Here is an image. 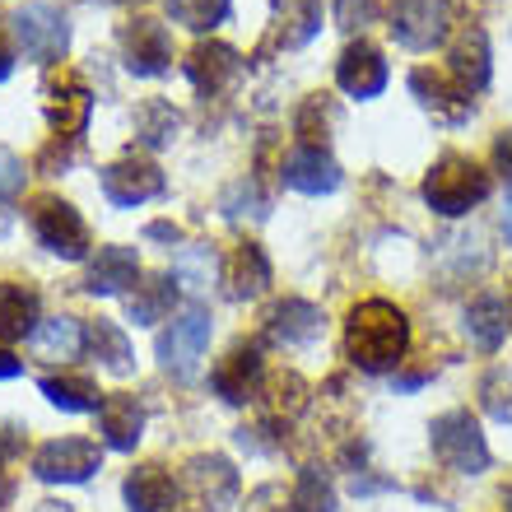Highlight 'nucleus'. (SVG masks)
<instances>
[{
    "instance_id": "36",
    "label": "nucleus",
    "mask_w": 512,
    "mask_h": 512,
    "mask_svg": "<svg viewBox=\"0 0 512 512\" xmlns=\"http://www.w3.org/2000/svg\"><path fill=\"white\" fill-rule=\"evenodd\" d=\"M480 405L499 424H512V373L508 368H489L485 378H480Z\"/></svg>"
},
{
    "instance_id": "27",
    "label": "nucleus",
    "mask_w": 512,
    "mask_h": 512,
    "mask_svg": "<svg viewBox=\"0 0 512 512\" xmlns=\"http://www.w3.org/2000/svg\"><path fill=\"white\" fill-rule=\"evenodd\" d=\"M38 331V294L28 284H0V340H24Z\"/></svg>"
},
{
    "instance_id": "30",
    "label": "nucleus",
    "mask_w": 512,
    "mask_h": 512,
    "mask_svg": "<svg viewBox=\"0 0 512 512\" xmlns=\"http://www.w3.org/2000/svg\"><path fill=\"white\" fill-rule=\"evenodd\" d=\"M466 331H471V340L485 354L499 350L503 336H508V308H503V298H494V294L475 298L471 308H466Z\"/></svg>"
},
{
    "instance_id": "8",
    "label": "nucleus",
    "mask_w": 512,
    "mask_h": 512,
    "mask_svg": "<svg viewBox=\"0 0 512 512\" xmlns=\"http://www.w3.org/2000/svg\"><path fill=\"white\" fill-rule=\"evenodd\" d=\"M103 466V452L89 438H52L33 452V475L47 485H84Z\"/></svg>"
},
{
    "instance_id": "22",
    "label": "nucleus",
    "mask_w": 512,
    "mask_h": 512,
    "mask_svg": "<svg viewBox=\"0 0 512 512\" xmlns=\"http://www.w3.org/2000/svg\"><path fill=\"white\" fill-rule=\"evenodd\" d=\"M140 280V256H135V247H98V256L89 261V275H84V289L89 294H126L131 284Z\"/></svg>"
},
{
    "instance_id": "20",
    "label": "nucleus",
    "mask_w": 512,
    "mask_h": 512,
    "mask_svg": "<svg viewBox=\"0 0 512 512\" xmlns=\"http://www.w3.org/2000/svg\"><path fill=\"white\" fill-rule=\"evenodd\" d=\"M284 187L303 191V196H326V191L340 187V163L326 154V149H312V145H294L289 159H284Z\"/></svg>"
},
{
    "instance_id": "9",
    "label": "nucleus",
    "mask_w": 512,
    "mask_h": 512,
    "mask_svg": "<svg viewBox=\"0 0 512 512\" xmlns=\"http://www.w3.org/2000/svg\"><path fill=\"white\" fill-rule=\"evenodd\" d=\"M122 56H126V70L140 75V80L168 75V70H173V38H168V24L149 19V14H135L131 24L122 28Z\"/></svg>"
},
{
    "instance_id": "44",
    "label": "nucleus",
    "mask_w": 512,
    "mask_h": 512,
    "mask_svg": "<svg viewBox=\"0 0 512 512\" xmlns=\"http://www.w3.org/2000/svg\"><path fill=\"white\" fill-rule=\"evenodd\" d=\"M10 70H14V56H10V47L0 42V80H10Z\"/></svg>"
},
{
    "instance_id": "1",
    "label": "nucleus",
    "mask_w": 512,
    "mask_h": 512,
    "mask_svg": "<svg viewBox=\"0 0 512 512\" xmlns=\"http://www.w3.org/2000/svg\"><path fill=\"white\" fill-rule=\"evenodd\" d=\"M410 350V322L387 298H364L345 317V359L364 373H391L401 368Z\"/></svg>"
},
{
    "instance_id": "5",
    "label": "nucleus",
    "mask_w": 512,
    "mask_h": 512,
    "mask_svg": "<svg viewBox=\"0 0 512 512\" xmlns=\"http://www.w3.org/2000/svg\"><path fill=\"white\" fill-rule=\"evenodd\" d=\"M10 33H14V42H19V52H24L28 61H38V66H56L70 47L66 14L56 10V5H42V0L19 5V10L10 14Z\"/></svg>"
},
{
    "instance_id": "25",
    "label": "nucleus",
    "mask_w": 512,
    "mask_h": 512,
    "mask_svg": "<svg viewBox=\"0 0 512 512\" xmlns=\"http://www.w3.org/2000/svg\"><path fill=\"white\" fill-rule=\"evenodd\" d=\"M28 340H33V354H38L42 364H70V359L84 350V326L61 312V317L38 322V331H33Z\"/></svg>"
},
{
    "instance_id": "11",
    "label": "nucleus",
    "mask_w": 512,
    "mask_h": 512,
    "mask_svg": "<svg viewBox=\"0 0 512 512\" xmlns=\"http://www.w3.org/2000/svg\"><path fill=\"white\" fill-rule=\"evenodd\" d=\"M182 485L201 512H224L238 503V471H233L229 457H219V452H201V457H191L182 466Z\"/></svg>"
},
{
    "instance_id": "28",
    "label": "nucleus",
    "mask_w": 512,
    "mask_h": 512,
    "mask_svg": "<svg viewBox=\"0 0 512 512\" xmlns=\"http://www.w3.org/2000/svg\"><path fill=\"white\" fill-rule=\"evenodd\" d=\"M182 131V117L168 98H145L140 108H135V145L145 149H168Z\"/></svg>"
},
{
    "instance_id": "38",
    "label": "nucleus",
    "mask_w": 512,
    "mask_h": 512,
    "mask_svg": "<svg viewBox=\"0 0 512 512\" xmlns=\"http://www.w3.org/2000/svg\"><path fill=\"white\" fill-rule=\"evenodd\" d=\"M24 159L14 154V149L0 145V201H10V196H19L24 191Z\"/></svg>"
},
{
    "instance_id": "42",
    "label": "nucleus",
    "mask_w": 512,
    "mask_h": 512,
    "mask_svg": "<svg viewBox=\"0 0 512 512\" xmlns=\"http://www.w3.org/2000/svg\"><path fill=\"white\" fill-rule=\"evenodd\" d=\"M19 373H24V364H19V359H14L10 350H0V382H10V378H19Z\"/></svg>"
},
{
    "instance_id": "47",
    "label": "nucleus",
    "mask_w": 512,
    "mask_h": 512,
    "mask_svg": "<svg viewBox=\"0 0 512 512\" xmlns=\"http://www.w3.org/2000/svg\"><path fill=\"white\" fill-rule=\"evenodd\" d=\"M503 503H508V512H512V485H508V494H503Z\"/></svg>"
},
{
    "instance_id": "2",
    "label": "nucleus",
    "mask_w": 512,
    "mask_h": 512,
    "mask_svg": "<svg viewBox=\"0 0 512 512\" xmlns=\"http://www.w3.org/2000/svg\"><path fill=\"white\" fill-rule=\"evenodd\" d=\"M489 191H494V177L471 154H443L429 168V177H424V201H429L433 215H443V219L471 215Z\"/></svg>"
},
{
    "instance_id": "21",
    "label": "nucleus",
    "mask_w": 512,
    "mask_h": 512,
    "mask_svg": "<svg viewBox=\"0 0 512 512\" xmlns=\"http://www.w3.org/2000/svg\"><path fill=\"white\" fill-rule=\"evenodd\" d=\"M447 75L461 84V89H471L480 94L489 84V38L480 24H466L452 42V52H447Z\"/></svg>"
},
{
    "instance_id": "40",
    "label": "nucleus",
    "mask_w": 512,
    "mask_h": 512,
    "mask_svg": "<svg viewBox=\"0 0 512 512\" xmlns=\"http://www.w3.org/2000/svg\"><path fill=\"white\" fill-rule=\"evenodd\" d=\"M494 168L512 182V131H499L494 135Z\"/></svg>"
},
{
    "instance_id": "23",
    "label": "nucleus",
    "mask_w": 512,
    "mask_h": 512,
    "mask_svg": "<svg viewBox=\"0 0 512 512\" xmlns=\"http://www.w3.org/2000/svg\"><path fill=\"white\" fill-rule=\"evenodd\" d=\"M126 508L131 512H173L177 508V485H173V475L163 471V466H135L131 475H126Z\"/></svg>"
},
{
    "instance_id": "41",
    "label": "nucleus",
    "mask_w": 512,
    "mask_h": 512,
    "mask_svg": "<svg viewBox=\"0 0 512 512\" xmlns=\"http://www.w3.org/2000/svg\"><path fill=\"white\" fill-rule=\"evenodd\" d=\"M145 238H159V243H177V238H182V229H177V224H149Z\"/></svg>"
},
{
    "instance_id": "7",
    "label": "nucleus",
    "mask_w": 512,
    "mask_h": 512,
    "mask_svg": "<svg viewBox=\"0 0 512 512\" xmlns=\"http://www.w3.org/2000/svg\"><path fill=\"white\" fill-rule=\"evenodd\" d=\"M391 33L410 52H433L452 33L447 0H391Z\"/></svg>"
},
{
    "instance_id": "16",
    "label": "nucleus",
    "mask_w": 512,
    "mask_h": 512,
    "mask_svg": "<svg viewBox=\"0 0 512 512\" xmlns=\"http://www.w3.org/2000/svg\"><path fill=\"white\" fill-rule=\"evenodd\" d=\"M322 308L317 303H308V298H284V303H275L266 317V336L275 340V345H289V350H303V345H312V340H322Z\"/></svg>"
},
{
    "instance_id": "18",
    "label": "nucleus",
    "mask_w": 512,
    "mask_h": 512,
    "mask_svg": "<svg viewBox=\"0 0 512 512\" xmlns=\"http://www.w3.org/2000/svg\"><path fill=\"white\" fill-rule=\"evenodd\" d=\"M210 387L219 391V401L243 405L261 391V350L256 345H233L229 359H219L210 373Z\"/></svg>"
},
{
    "instance_id": "34",
    "label": "nucleus",
    "mask_w": 512,
    "mask_h": 512,
    "mask_svg": "<svg viewBox=\"0 0 512 512\" xmlns=\"http://www.w3.org/2000/svg\"><path fill=\"white\" fill-rule=\"evenodd\" d=\"M163 5H168V19L191 28V33H210V28H219L233 10V0H163Z\"/></svg>"
},
{
    "instance_id": "19",
    "label": "nucleus",
    "mask_w": 512,
    "mask_h": 512,
    "mask_svg": "<svg viewBox=\"0 0 512 512\" xmlns=\"http://www.w3.org/2000/svg\"><path fill=\"white\" fill-rule=\"evenodd\" d=\"M317 33H322V0H275L266 47L298 52V47H308Z\"/></svg>"
},
{
    "instance_id": "39",
    "label": "nucleus",
    "mask_w": 512,
    "mask_h": 512,
    "mask_svg": "<svg viewBox=\"0 0 512 512\" xmlns=\"http://www.w3.org/2000/svg\"><path fill=\"white\" fill-rule=\"evenodd\" d=\"M247 512H294V503H289V494L280 485H261L247 499Z\"/></svg>"
},
{
    "instance_id": "29",
    "label": "nucleus",
    "mask_w": 512,
    "mask_h": 512,
    "mask_svg": "<svg viewBox=\"0 0 512 512\" xmlns=\"http://www.w3.org/2000/svg\"><path fill=\"white\" fill-rule=\"evenodd\" d=\"M173 303H177V280H168V275H149V280H140L135 284V294L126 298V312H131L135 326H154L173 312Z\"/></svg>"
},
{
    "instance_id": "31",
    "label": "nucleus",
    "mask_w": 512,
    "mask_h": 512,
    "mask_svg": "<svg viewBox=\"0 0 512 512\" xmlns=\"http://www.w3.org/2000/svg\"><path fill=\"white\" fill-rule=\"evenodd\" d=\"M256 396H266V415L270 419H298L308 410V382L298 373H275V378L261 382Z\"/></svg>"
},
{
    "instance_id": "37",
    "label": "nucleus",
    "mask_w": 512,
    "mask_h": 512,
    "mask_svg": "<svg viewBox=\"0 0 512 512\" xmlns=\"http://www.w3.org/2000/svg\"><path fill=\"white\" fill-rule=\"evenodd\" d=\"M373 19H378V0H336V24L345 28V33L368 28Z\"/></svg>"
},
{
    "instance_id": "24",
    "label": "nucleus",
    "mask_w": 512,
    "mask_h": 512,
    "mask_svg": "<svg viewBox=\"0 0 512 512\" xmlns=\"http://www.w3.org/2000/svg\"><path fill=\"white\" fill-rule=\"evenodd\" d=\"M224 280H229V298H238V303L261 298L270 289V261H266V252H261L256 243L233 247L229 266H224Z\"/></svg>"
},
{
    "instance_id": "33",
    "label": "nucleus",
    "mask_w": 512,
    "mask_h": 512,
    "mask_svg": "<svg viewBox=\"0 0 512 512\" xmlns=\"http://www.w3.org/2000/svg\"><path fill=\"white\" fill-rule=\"evenodd\" d=\"M38 391L56 410H66V415H84V410H98V405H103V396H98V387L89 378H42Z\"/></svg>"
},
{
    "instance_id": "45",
    "label": "nucleus",
    "mask_w": 512,
    "mask_h": 512,
    "mask_svg": "<svg viewBox=\"0 0 512 512\" xmlns=\"http://www.w3.org/2000/svg\"><path fill=\"white\" fill-rule=\"evenodd\" d=\"M503 238L512 243V196H508V205H503Z\"/></svg>"
},
{
    "instance_id": "46",
    "label": "nucleus",
    "mask_w": 512,
    "mask_h": 512,
    "mask_svg": "<svg viewBox=\"0 0 512 512\" xmlns=\"http://www.w3.org/2000/svg\"><path fill=\"white\" fill-rule=\"evenodd\" d=\"M38 512H70L66 503H38Z\"/></svg>"
},
{
    "instance_id": "6",
    "label": "nucleus",
    "mask_w": 512,
    "mask_h": 512,
    "mask_svg": "<svg viewBox=\"0 0 512 512\" xmlns=\"http://www.w3.org/2000/svg\"><path fill=\"white\" fill-rule=\"evenodd\" d=\"M205 350H210V312H205L201 303H191V308L177 312L173 326H168L159 336V345H154L163 373H173V378H191Z\"/></svg>"
},
{
    "instance_id": "17",
    "label": "nucleus",
    "mask_w": 512,
    "mask_h": 512,
    "mask_svg": "<svg viewBox=\"0 0 512 512\" xmlns=\"http://www.w3.org/2000/svg\"><path fill=\"white\" fill-rule=\"evenodd\" d=\"M98 415V438L112 447V452H135V443L145 438V405L117 391V396H103Z\"/></svg>"
},
{
    "instance_id": "3",
    "label": "nucleus",
    "mask_w": 512,
    "mask_h": 512,
    "mask_svg": "<svg viewBox=\"0 0 512 512\" xmlns=\"http://www.w3.org/2000/svg\"><path fill=\"white\" fill-rule=\"evenodd\" d=\"M429 447L447 471L457 475H485L489 471V443L471 410H447L429 424Z\"/></svg>"
},
{
    "instance_id": "14",
    "label": "nucleus",
    "mask_w": 512,
    "mask_h": 512,
    "mask_svg": "<svg viewBox=\"0 0 512 512\" xmlns=\"http://www.w3.org/2000/svg\"><path fill=\"white\" fill-rule=\"evenodd\" d=\"M238 75H243V56L233 52L229 42H196L187 52V80L196 94L205 98L224 94Z\"/></svg>"
},
{
    "instance_id": "12",
    "label": "nucleus",
    "mask_w": 512,
    "mask_h": 512,
    "mask_svg": "<svg viewBox=\"0 0 512 512\" xmlns=\"http://www.w3.org/2000/svg\"><path fill=\"white\" fill-rule=\"evenodd\" d=\"M98 182H103V196H108L117 210H135V205H145V201H154V196H163V173H159V163L135 159V154H126V159L108 163Z\"/></svg>"
},
{
    "instance_id": "13",
    "label": "nucleus",
    "mask_w": 512,
    "mask_h": 512,
    "mask_svg": "<svg viewBox=\"0 0 512 512\" xmlns=\"http://www.w3.org/2000/svg\"><path fill=\"white\" fill-rule=\"evenodd\" d=\"M410 94L419 98V108L433 112V117H438V122H447V126L466 122V117L475 112L471 89H461L447 70H429V66L410 70Z\"/></svg>"
},
{
    "instance_id": "10",
    "label": "nucleus",
    "mask_w": 512,
    "mask_h": 512,
    "mask_svg": "<svg viewBox=\"0 0 512 512\" xmlns=\"http://www.w3.org/2000/svg\"><path fill=\"white\" fill-rule=\"evenodd\" d=\"M42 112H47V126L56 131V140H75V135H84L89 117H94V89L80 75L61 70V80H52L42 89Z\"/></svg>"
},
{
    "instance_id": "26",
    "label": "nucleus",
    "mask_w": 512,
    "mask_h": 512,
    "mask_svg": "<svg viewBox=\"0 0 512 512\" xmlns=\"http://www.w3.org/2000/svg\"><path fill=\"white\" fill-rule=\"evenodd\" d=\"M84 345L94 350V359L108 368L112 378H131L135 350H131V340H126V331L117 322H103V317H98V322L84 331Z\"/></svg>"
},
{
    "instance_id": "15",
    "label": "nucleus",
    "mask_w": 512,
    "mask_h": 512,
    "mask_svg": "<svg viewBox=\"0 0 512 512\" xmlns=\"http://www.w3.org/2000/svg\"><path fill=\"white\" fill-rule=\"evenodd\" d=\"M336 84L345 89L350 98H378L387 89V61L373 42H350L336 61Z\"/></svg>"
},
{
    "instance_id": "4",
    "label": "nucleus",
    "mask_w": 512,
    "mask_h": 512,
    "mask_svg": "<svg viewBox=\"0 0 512 512\" xmlns=\"http://www.w3.org/2000/svg\"><path fill=\"white\" fill-rule=\"evenodd\" d=\"M28 224H33V238L52 256H61V261H84L89 247H94L84 215L70 201H61V196H38L33 210H28Z\"/></svg>"
},
{
    "instance_id": "43",
    "label": "nucleus",
    "mask_w": 512,
    "mask_h": 512,
    "mask_svg": "<svg viewBox=\"0 0 512 512\" xmlns=\"http://www.w3.org/2000/svg\"><path fill=\"white\" fill-rule=\"evenodd\" d=\"M5 457H10V443H0V503L10 499V480H5Z\"/></svg>"
},
{
    "instance_id": "35",
    "label": "nucleus",
    "mask_w": 512,
    "mask_h": 512,
    "mask_svg": "<svg viewBox=\"0 0 512 512\" xmlns=\"http://www.w3.org/2000/svg\"><path fill=\"white\" fill-rule=\"evenodd\" d=\"M289 503H294V512H331L336 508V489H331L326 471L303 466L298 480H294V489H289Z\"/></svg>"
},
{
    "instance_id": "32",
    "label": "nucleus",
    "mask_w": 512,
    "mask_h": 512,
    "mask_svg": "<svg viewBox=\"0 0 512 512\" xmlns=\"http://www.w3.org/2000/svg\"><path fill=\"white\" fill-rule=\"evenodd\" d=\"M215 275H219V252L210 243H191V247H182V252L173 256V280L187 284L191 294L210 289Z\"/></svg>"
}]
</instances>
